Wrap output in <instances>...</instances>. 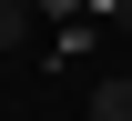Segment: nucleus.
I'll use <instances>...</instances> for the list:
<instances>
[{
    "mask_svg": "<svg viewBox=\"0 0 132 121\" xmlns=\"http://www.w3.org/2000/svg\"><path fill=\"white\" fill-rule=\"evenodd\" d=\"M92 121H132V71H112V81H92Z\"/></svg>",
    "mask_w": 132,
    "mask_h": 121,
    "instance_id": "obj_1",
    "label": "nucleus"
},
{
    "mask_svg": "<svg viewBox=\"0 0 132 121\" xmlns=\"http://www.w3.org/2000/svg\"><path fill=\"white\" fill-rule=\"evenodd\" d=\"M31 20H41L31 0H0V51H20V40H31Z\"/></svg>",
    "mask_w": 132,
    "mask_h": 121,
    "instance_id": "obj_2",
    "label": "nucleus"
},
{
    "mask_svg": "<svg viewBox=\"0 0 132 121\" xmlns=\"http://www.w3.org/2000/svg\"><path fill=\"white\" fill-rule=\"evenodd\" d=\"M31 10H41V20H71V10H81V0H31Z\"/></svg>",
    "mask_w": 132,
    "mask_h": 121,
    "instance_id": "obj_3",
    "label": "nucleus"
},
{
    "mask_svg": "<svg viewBox=\"0 0 132 121\" xmlns=\"http://www.w3.org/2000/svg\"><path fill=\"white\" fill-rule=\"evenodd\" d=\"M102 10H112V20H122V30H132V0H102Z\"/></svg>",
    "mask_w": 132,
    "mask_h": 121,
    "instance_id": "obj_4",
    "label": "nucleus"
}]
</instances>
